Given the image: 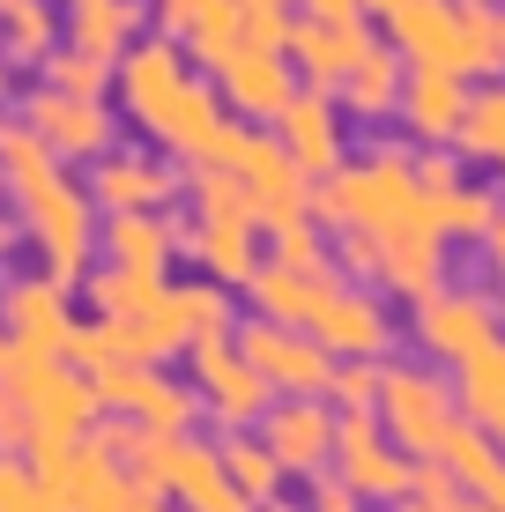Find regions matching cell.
I'll use <instances>...</instances> for the list:
<instances>
[{
  "label": "cell",
  "instance_id": "cell-1",
  "mask_svg": "<svg viewBox=\"0 0 505 512\" xmlns=\"http://www.w3.org/2000/svg\"><path fill=\"white\" fill-rule=\"evenodd\" d=\"M0 179L15 193V216L23 231L38 238L45 253V275L60 290H75L90 275V253H97V201L82 179H67V164L45 149L23 119H0Z\"/></svg>",
  "mask_w": 505,
  "mask_h": 512
},
{
  "label": "cell",
  "instance_id": "cell-2",
  "mask_svg": "<svg viewBox=\"0 0 505 512\" xmlns=\"http://www.w3.org/2000/svg\"><path fill=\"white\" fill-rule=\"evenodd\" d=\"M112 82H119V104L142 134H156L171 156H208V141L231 112H223L216 82L194 75V60L179 52V38H134L127 52L112 60Z\"/></svg>",
  "mask_w": 505,
  "mask_h": 512
},
{
  "label": "cell",
  "instance_id": "cell-3",
  "mask_svg": "<svg viewBox=\"0 0 505 512\" xmlns=\"http://www.w3.org/2000/svg\"><path fill=\"white\" fill-rule=\"evenodd\" d=\"M387 45L409 67L505 75V8H491V0H402V8H387Z\"/></svg>",
  "mask_w": 505,
  "mask_h": 512
},
{
  "label": "cell",
  "instance_id": "cell-4",
  "mask_svg": "<svg viewBox=\"0 0 505 512\" xmlns=\"http://www.w3.org/2000/svg\"><path fill=\"white\" fill-rule=\"evenodd\" d=\"M312 216L320 223H357V231H439L431 223V193L416 186L409 149H372V156H342L327 179H312Z\"/></svg>",
  "mask_w": 505,
  "mask_h": 512
},
{
  "label": "cell",
  "instance_id": "cell-5",
  "mask_svg": "<svg viewBox=\"0 0 505 512\" xmlns=\"http://www.w3.org/2000/svg\"><path fill=\"white\" fill-rule=\"evenodd\" d=\"M208 164H223L238 186H246V201H253L260 231H275V223H290V216H312V179L283 156V141H275V134L223 119L216 141H208Z\"/></svg>",
  "mask_w": 505,
  "mask_h": 512
},
{
  "label": "cell",
  "instance_id": "cell-6",
  "mask_svg": "<svg viewBox=\"0 0 505 512\" xmlns=\"http://www.w3.org/2000/svg\"><path fill=\"white\" fill-rule=\"evenodd\" d=\"M30 468H38L52 512H134L142 505V490H134L127 461H112V453H97L90 438H38L30 446Z\"/></svg>",
  "mask_w": 505,
  "mask_h": 512
},
{
  "label": "cell",
  "instance_id": "cell-7",
  "mask_svg": "<svg viewBox=\"0 0 505 512\" xmlns=\"http://www.w3.org/2000/svg\"><path fill=\"white\" fill-rule=\"evenodd\" d=\"M82 372H90L97 409L142 423V431H194V423H201V394H194V379H171L164 364L104 357V364H82Z\"/></svg>",
  "mask_w": 505,
  "mask_h": 512
},
{
  "label": "cell",
  "instance_id": "cell-8",
  "mask_svg": "<svg viewBox=\"0 0 505 512\" xmlns=\"http://www.w3.org/2000/svg\"><path fill=\"white\" fill-rule=\"evenodd\" d=\"M8 386L23 394V409H30V431L38 438H82L90 431V416H97V394H90V372H82L75 357H45V349H15L8 357ZM30 438V446H38Z\"/></svg>",
  "mask_w": 505,
  "mask_h": 512
},
{
  "label": "cell",
  "instance_id": "cell-9",
  "mask_svg": "<svg viewBox=\"0 0 505 512\" xmlns=\"http://www.w3.org/2000/svg\"><path fill=\"white\" fill-rule=\"evenodd\" d=\"M372 416L387 423V438L409 453V461H424V453H439V438L454 431V379L424 372V364H379V401Z\"/></svg>",
  "mask_w": 505,
  "mask_h": 512
},
{
  "label": "cell",
  "instance_id": "cell-10",
  "mask_svg": "<svg viewBox=\"0 0 505 512\" xmlns=\"http://www.w3.org/2000/svg\"><path fill=\"white\" fill-rule=\"evenodd\" d=\"M231 349L268 379V394H327V372H335V349L312 327H283V320H231Z\"/></svg>",
  "mask_w": 505,
  "mask_h": 512
},
{
  "label": "cell",
  "instance_id": "cell-11",
  "mask_svg": "<svg viewBox=\"0 0 505 512\" xmlns=\"http://www.w3.org/2000/svg\"><path fill=\"white\" fill-rule=\"evenodd\" d=\"M327 468L342 475V483L357 490L364 505H394V498H409V453L387 438V423H379L372 409H342L335 416V453H327Z\"/></svg>",
  "mask_w": 505,
  "mask_h": 512
},
{
  "label": "cell",
  "instance_id": "cell-12",
  "mask_svg": "<svg viewBox=\"0 0 505 512\" xmlns=\"http://www.w3.org/2000/svg\"><path fill=\"white\" fill-rule=\"evenodd\" d=\"M179 357H186V379H194L201 409L216 416V423H260V409L275 401L268 379H260L253 364L231 349V334H201V342H186Z\"/></svg>",
  "mask_w": 505,
  "mask_h": 512
},
{
  "label": "cell",
  "instance_id": "cell-13",
  "mask_svg": "<svg viewBox=\"0 0 505 512\" xmlns=\"http://www.w3.org/2000/svg\"><path fill=\"white\" fill-rule=\"evenodd\" d=\"M201 67H208V82H216L223 112H238V119H275L283 97L298 90V67H290L275 45H246V38H231L216 60H201Z\"/></svg>",
  "mask_w": 505,
  "mask_h": 512
},
{
  "label": "cell",
  "instance_id": "cell-14",
  "mask_svg": "<svg viewBox=\"0 0 505 512\" xmlns=\"http://www.w3.org/2000/svg\"><path fill=\"white\" fill-rule=\"evenodd\" d=\"M23 127L38 134L60 164H97L119 141V119L104 112V97H75V90H52V82L23 104Z\"/></svg>",
  "mask_w": 505,
  "mask_h": 512
},
{
  "label": "cell",
  "instance_id": "cell-15",
  "mask_svg": "<svg viewBox=\"0 0 505 512\" xmlns=\"http://www.w3.org/2000/svg\"><path fill=\"white\" fill-rule=\"evenodd\" d=\"M260 446L275 453L283 475L327 468V453H335V409H327V394H275L260 409Z\"/></svg>",
  "mask_w": 505,
  "mask_h": 512
},
{
  "label": "cell",
  "instance_id": "cell-16",
  "mask_svg": "<svg viewBox=\"0 0 505 512\" xmlns=\"http://www.w3.org/2000/svg\"><path fill=\"white\" fill-rule=\"evenodd\" d=\"M312 334H320L335 357H387L394 349V312L372 282H327L320 312H312Z\"/></svg>",
  "mask_w": 505,
  "mask_h": 512
},
{
  "label": "cell",
  "instance_id": "cell-17",
  "mask_svg": "<svg viewBox=\"0 0 505 512\" xmlns=\"http://www.w3.org/2000/svg\"><path fill=\"white\" fill-rule=\"evenodd\" d=\"M275 141H283V156L305 171V179H327V171L342 164V104L335 90H290L283 112H275Z\"/></svg>",
  "mask_w": 505,
  "mask_h": 512
},
{
  "label": "cell",
  "instance_id": "cell-18",
  "mask_svg": "<svg viewBox=\"0 0 505 512\" xmlns=\"http://www.w3.org/2000/svg\"><path fill=\"white\" fill-rule=\"evenodd\" d=\"M498 334V305L491 297H476V290H431V297H416V349L424 357H439V364H454L468 357L476 342H491Z\"/></svg>",
  "mask_w": 505,
  "mask_h": 512
},
{
  "label": "cell",
  "instance_id": "cell-19",
  "mask_svg": "<svg viewBox=\"0 0 505 512\" xmlns=\"http://www.w3.org/2000/svg\"><path fill=\"white\" fill-rule=\"evenodd\" d=\"M97 245H104V260H112V268H134V275H171V260L186 253V231L164 216V208H104Z\"/></svg>",
  "mask_w": 505,
  "mask_h": 512
},
{
  "label": "cell",
  "instance_id": "cell-20",
  "mask_svg": "<svg viewBox=\"0 0 505 512\" xmlns=\"http://www.w3.org/2000/svg\"><path fill=\"white\" fill-rule=\"evenodd\" d=\"M0 327H8L15 349H45V357H67V334H75V312H67V290L52 275H23L0 290Z\"/></svg>",
  "mask_w": 505,
  "mask_h": 512
},
{
  "label": "cell",
  "instance_id": "cell-21",
  "mask_svg": "<svg viewBox=\"0 0 505 512\" xmlns=\"http://www.w3.org/2000/svg\"><path fill=\"white\" fill-rule=\"evenodd\" d=\"M461 112H468V75H446V67H409V60H402V97H394V119L416 134V149L454 141Z\"/></svg>",
  "mask_w": 505,
  "mask_h": 512
},
{
  "label": "cell",
  "instance_id": "cell-22",
  "mask_svg": "<svg viewBox=\"0 0 505 512\" xmlns=\"http://www.w3.org/2000/svg\"><path fill=\"white\" fill-rule=\"evenodd\" d=\"M364 45H372L364 15H357V23H320V15H290V30H283V60H298V75L312 82V90H335V82L357 67V52H364Z\"/></svg>",
  "mask_w": 505,
  "mask_h": 512
},
{
  "label": "cell",
  "instance_id": "cell-23",
  "mask_svg": "<svg viewBox=\"0 0 505 512\" xmlns=\"http://www.w3.org/2000/svg\"><path fill=\"white\" fill-rule=\"evenodd\" d=\"M439 282H446V238L439 231H394V238H379V275H372L379 297L416 305V297H431Z\"/></svg>",
  "mask_w": 505,
  "mask_h": 512
},
{
  "label": "cell",
  "instance_id": "cell-24",
  "mask_svg": "<svg viewBox=\"0 0 505 512\" xmlns=\"http://www.w3.org/2000/svg\"><path fill=\"white\" fill-rule=\"evenodd\" d=\"M454 409L476 423V431H491V446L505 453V342H476L468 357H454Z\"/></svg>",
  "mask_w": 505,
  "mask_h": 512
},
{
  "label": "cell",
  "instance_id": "cell-25",
  "mask_svg": "<svg viewBox=\"0 0 505 512\" xmlns=\"http://www.w3.org/2000/svg\"><path fill=\"white\" fill-rule=\"evenodd\" d=\"M260 245H268V231H260V216H201V231H186V253L208 268V282H246L260 260Z\"/></svg>",
  "mask_w": 505,
  "mask_h": 512
},
{
  "label": "cell",
  "instance_id": "cell-26",
  "mask_svg": "<svg viewBox=\"0 0 505 512\" xmlns=\"http://www.w3.org/2000/svg\"><path fill=\"white\" fill-rule=\"evenodd\" d=\"M90 201H97V208H171V201H179V171H171V164H149V156L104 149L97 171H90Z\"/></svg>",
  "mask_w": 505,
  "mask_h": 512
},
{
  "label": "cell",
  "instance_id": "cell-27",
  "mask_svg": "<svg viewBox=\"0 0 505 512\" xmlns=\"http://www.w3.org/2000/svg\"><path fill=\"white\" fill-rule=\"evenodd\" d=\"M327 282H335V268H290V260H260V268L246 275V290H253V312H260V320L312 327Z\"/></svg>",
  "mask_w": 505,
  "mask_h": 512
},
{
  "label": "cell",
  "instance_id": "cell-28",
  "mask_svg": "<svg viewBox=\"0 0 505 512\" xmlns=\"http://www.w3.org/2000/svg\"><path fill=\"white\" fill-rule=\"evenodd\" d=\"M394 97H402V52L394 45H364L357 67L335 82V104L350 119H364V127H372V119H394Z\"/></svg>",
  "mask_w": 505,
  "mask_h": 512
},
{
  "label": "cell",
  "instance_id": "cell-29",
  "mask_svg": "<svg viewBox=\"0 0 505 512\" xmlns=\"http://www.w3.org/2000/svg\"><path fill=\"white\" fill-rule=\"evenodd\" d=\"M67 45L97 52V60H119L134 38H142V0H67Z\"/></svg>",
  "mask_w": 505,
  "mask_h": 512
},
{
  "label": "cell",
  "instance_id": "cell-30",
  "mask_svg": "<svg viewBox=\"0 0 505 512\" xmlns=\"http://www.w3.org/2000/svg\"><path fill=\"white\" fill-rule=\"evenodd\" d=\"M52 45H60V8H45V0H0V52L8 60L38 67Z\"/></svg>",
  "mask_w": 505,
  "mask_h": 512
},
{
  "label": "cell",
  "instance_id": "cell-31",
  "mask_svg": "<svg viewBox=\"0 0 505 512\" xmlns=\"http://www.w3.org/2000/svg\"><path fill=\"white\" fill-rule=\"evenodd\" d=\"M454 149L461 156H483V164L505 171V82L468 90V112H461V127H454Z\"/></svg>",
  "mask_w": 505,
  "mask_h": 512
},
{
  "label": "cell",
  "instance_id": "cell-32",
  "mask_svg": "<svg viewBox=\"0 0 505 512\" xmlns=\"http://www.w3.org/2000/svg\"><path fill=\"white\" fill-rule=\"evenodd\" d=\"M216 453H223V475L246 490V505H260V498H275V490H283V468H275V453L260 446V438H246V423H231Z\"/></svg>",
  "mask_w": 505,
  "mask_h": 512
},
{
  "label": "cell",
  "instance_id": "cell-33",
  "mask_svg": "<svg viewBox=\"0 0 505 512\" xmlns=\"http://www.w3.org/2000/svg\"><path fill=\"white\" fill-rule=\"evenodd\" d=\"M431 223H439V238L454 245V238H483L498 223V193L491 186H454V193H439L431 201Z\"/></svg>",
  "mask_w": 505,
  "mask_h": 512
},
{
  "label": "cell",
  "instance_id": "cell-34",
  "mask_svg": "<svg viewBox=\"0 0 505 512\" xmlns=\"http://www.w3.org/2000/svg\"><path fill=\"white\" fill-rule=\"evenodd\" d=\"M38 67L52 75V90H75V97H104L112 90V60H97V52H82V45H52Z\"/></svg>",
  "mask_w": 505,
  "mask_h": 512
},
{
  "label": "cell",
  "instance_id": "cell-35",
  "mask_svg": "<svg viewBox=\"0 0 505 512\" xmlns=\"http://www.w3.org/2000/svg\"><path fill=\"white\" fill-rule=\"evenodd\" d=\"M327 401H335V409H372L379 401V357H335Z\"/></svg>",
  "mask_w": 505,
  "mask_h": 512
},
{
  "label": "cell",
  "instance_id": "cell-36",
  "mask_svg": "<svg viewBox=\"0 0 505 512\" xmlns=\"http://www.w3.org/2000/svg\"><path fill=\"white\" fill-rule=\"evenodd\" d=\"M275 260H290V268H327V238H320V216H290L268 231Z\"/></svg>",
  "mask_w": 505,
  "mask_h": 512
},
{
  "label": "cell",
  "instance_id": "cell-37",
  "mask_svg": "<svg viewBox=\"0 0 505 512\" xmlns=\"http://www.w3.org/2000/svg\"><path fill=\"white\" fill-rule=\"evenodd\" d=\"M0 512H52L30 453H0Z\"/></svg>",
  "mask_w": 505,
  "mask_h": 512
},
{
  "label": "cell",
  "instance_id": "cell-38",
  "mask_svg": "<svg viewBox=\"0 0 505 512\" xmlns=\"http://www.w3.org/2000/svg\"><path fill=\"white\" fill-rule=\"evenodd\" d=\"M179 290H186V320H194V342H201V334H231L238 305L223 297V282H179Z\"/></svg>",
  "mask_w": 505,
  "mask_h": 512
},
{
  "label": "cell",
  "instance_id": "cell-39",
  "mask_svg": "<svg viewBox=\"0 0 505 512\" xmlns=\"http://www.w3.org/2000/svg\"><path fill=\"white\" fill-rule=\"evenodd\" d=\"M283 30H290V8H275V0H238V38L246 45H275L283 52Z\"/></svg>",
  "mask_w": 505,
  "mask_h": 512
},
{
  "label": "cell",
  "instance_id": "cell-40",
  "mask_svg": "<svg viewBox=\"0 0 505 512\" xmlns=\"http://www.w3.org/2000/svg\"><path fill=\"white\" fill-rule=\"evenodd\" d=\"M30 409H23V394H15L8 379H0V453H30Z\"/></svg>",
  "mask_w": 505,
  "mask_h": 512
},
{
  "label": "cell",
  "instance_id": "cell-41",
  "mask_svg": "<svg viewBox=\"0 0 505 512\" xmlns=\"http://www.w3.org/2000/svg\"><path fill=\"white\" fill-rule=\"evenodd\" d=\"M305 512H364V498L342 483L335 468H312V498H305Z\"/></svg>",
  "mask_w": 505,
  "mask_h": 512
},
{
  "label": "cell",
  "instance_id": "cell-42",
  "mask_svg": "<svg viewBox=\"0 0 505 512\" xmlns=\"http://www.w3.org/2000/svg\"><path fill=\"white\" fill-rule=\"evenodd\" d=\"M208 8V0H156V15H164V38H186V23Z\"/></svg>",
  "mask_w": 505,
  "mask_h": 512
},
{
  "label": "cell",
  "instance_id": "cell-43",
  "mask_svg": "<svg viewBox=\"0 0 505 512\" xmlns=\"http://www.w3.org/2000/svg\"><path fill=\"white\" fill-rule=\"evenodd\" d=\"M305 15H320V23H357V0H305Z\"/></svg>",
  "mask_w": 505,
  "mask_h": 512
},
{
  "label": "cell",
  "instance_id": "cell-44",
  "mask_svg": "<svg viewBox=\"0 0 505 512\" xmlns=\"http://www.w3.org/2000/svg\"><path fill=\"white\" fill-rule=\"evenodd\" d=\"M483 245H491V268H498V282H505V208H498L491 231H483ZM498 320H505V305H498Z\"/></svg>",
  "mask_w": 505,
  "mask_h": 512
},
{
  "label": "cell",
  "instance_id": "cell-45",
  "mask_svg": "<svg viewBox=\"0 0 505 512\" xmlns=\"http://www.w3.org/2000/svg\"><path fill=\"white\" fill-rule=\"evenodd\" d=\"M15 245H23V216H0V260H8Z\"/></svg>",
  "mask_w": 505,
  "mask_h": 512
},
{
  "label": "cell",
  "instance_id": "cell-46",
  "mask_svg": "<svg viewBox=\"0 0 505 512\" xmlns=\"http://www.w3.org/2000/svg\"><path fill=\"white\" fill-rule=\"evenodd\" d=\"M394 512H454V505H431V498H394Z\"/></svg>",
  "mask_w": 505,
  "mask_h": 512
},
{
  "label": "cell",
  "instance_id": "cell-47",
  "mask_svg": "<svg viewBox=\"0 0 505 512\" xmlns=\"http://www.w3.org/2000/svg\"><path fill=\"white\" fill-rule=\"evenodd\" d=\"M8 357H15V342H8V327H0V379H8Z\"/></svg>",
  "mask_w": 505,
  "mask_h": 512
},
{
  "label": "cell",
  "instance_id": "cell-48",
  "mask_svg": "<svg viewBox=\"0 0 505 512\" xmlns=\"http://www.w3.org/2000/svg\"><path fill=\"white\" fill-rule=\"evenodd\" d=\"M357 8H372V15H387V8H402V0H357Z\"/></svg>",
  "mask_w": 505,
  "mask_h": 512
},
{
  "label": "cell",
  "instance_id": "cell-49",
  "mask_svg": "<svg viewBox=\"0 0 505 512\" xmlns=\"http://www.w3.org/2000/svg\"><path fill=\"white\" fill-rule=\"evenodd\" d=\"M134 512H171V505H164V498H142V505H134Z\"/></svg>",
  "mask_w": 505,
  "mask_h": 512
},
{
  "label": "cell",
  "instance_id": "cell-50",
  "mask_svg": "<svg viewBox=\"0 0 505 512\" xmlns=\"http://www.w3.org/2000/svg\"><path fill=\"white\" fill-rule=\"evenodd\" d=\"M454 512H491V505H476V498H461V505H454Z\"/></svg>",
  "mask_w": 505,
  "mask_h": 512
},
{
  "label": "cell",
  "instance_id": "cell-51",
  "mask_svg": "<svg viewBox=\"0 0 505 512\" xmlns=\"http://www.w3.org/2000/svg\"><path fill=\"white\" fill-rule=\"evenodd\" d=\"M0 82H8V67H0Z\"/></svg>",
  "mask_w": 505,
  "mask_h": 512
},
{
  "label": "cell",
  "instance_id": "cell-52",
  "mask_svg": "<svg viewBox=\"0 0 505 512\" xmlns=\"http://www.w3.org/2000/svg\"><path fill=\"white\" fill-rule=\"evenodd\" d=\"M275 8H290V0H275Z\"/></svg>",
  "mask_w": 505,
  "mask_h": 512
}]
</instances>
